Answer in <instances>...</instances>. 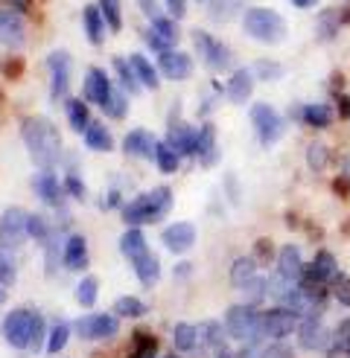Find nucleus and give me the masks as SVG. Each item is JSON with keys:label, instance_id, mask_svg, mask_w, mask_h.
Instances as JSON below:
<instances>
[{"label": "nucleus", "instance_id": "obj_9", "mask_svg": "<svg viewBox=\"0 0 350 358\" xmlns=\"http://www.w3.org/2000/svg\"><path fill=\"white\" fill-rule=\"evenodd\" d=\"M339 274V257L332 254V250L321 248V250H315V257L307 262L304 268V274L298 282H304V285H324V289H330V282L332 277Z\"/></svg>", "mask_w": 350, "mask_h": 358}, {"label": "nucleus", "instance_id": "obj_28", "mask_svg": "<svg viewBox=\"0 0 350 358\" xmlns=\"http://www.w3.org/2000/svg\"><path fill=\"white\" fill-rule=\"evenodd\" d=\"M225 338H227V332H225L222 320H204V324H199V347H204L207 352L225 350L227 347Z\"/></svg>", "mask_w": 350, "mask_h": 358}, {"label": "nucleus", "instance_id": "obj_1", "mask_svg": "<svg viewBox=\"0 0 350 358\" xmlns=\"http://www.w3.org/2000/svg\"><path fill=\"white\" fill-rule=\"evenodd\" d=\"M21 137L24 146L38 169H52L59 164L62 155V134L47 117H27L21 122Z\"/></svg>", "mask_w": 350, "mask_h": 358}, {"label": "nucleus", "instance_id": "obj_25", "mask_svg": "<svg viewBox=\"0 0 350 358\" xmlns=\"http://www.w3.org/2000/svg\"><path fill=\"white\" fill-rule=\"evenodd\" d=\"M62 262H64L67 271H82L88 265V239L82 234L67 236V242L62 248Z\"/></svg>", "mask_w": 350, "mask_h": 358}, {"label": "nucleus", "instance_id": "obj_12", "mask_svg": "<svg viewBox=\"0 0 350 358\" xmlns=\"http://www.w3.org/2000/svg\"><path fill=\"white\" fill-rule=\"evenodd\" d=\"M76 335L82 341H105V338L117 335L120 329V320L114 315H105V312H97V315H85L76 320Z\"/></svg>", "mask_w": 350, "mask_h": 358}, {"label": "nucleus", "instance_id": "obj_6", "mask_svg": "<svg viewBox=\"0 0 350 358\" xmlns=\"http://www.w3.org/2000/svg\"><path fill=\"white\" fill-rule=\"evenodd\" d=\"M248 117H251V125H254L257 140L262 146H274V143L286 134V120L280 117V111L269 102H254Z\"/></svg>", "mask_w": 350, "mask_h": 358}, {"label": "nucleus", "instance_id": "obj_7", "mask_svg": "<svg viewBox=\"0 0 350 358\" xmlns=\"http://www.w3.org/2000/svg\"><path fill=\"white\" fill-rule=\"evenodd\" d=\"M298 324H301V315L289 306L277 303V306L262 309V338H269V341H286L292 332H298Z\"/></svg>", "mask_w": 350, "mask_h": 358}, {"label": "nucleus", "instance_id": "obj_41", "mask_svg": "<svg viewBox=\"0 0 350 358\" xmlns=\"http://www.w3.org/2000/svg\"><path fill=\"white\" fill-rule=\"evenodd\" d=\"M327 164H330V146L321 143V140H312L307 146V166L312 172H321Z\"/></svg>", "mask_w": 350, "mask_h": 358}, {"label": "nucleus", "instance_id": "obj_44", "mask_svg": "<svg viewBox=\"0 0 350 358\" xmlns=\"http://www.w3.org/2000/svg\"><path fill=\"white\" fill-rule=\"evenodd\" d=\"M99 12H102L105 24H108L111 32L122 29V6H120V0H99Z\"/></svg>", "mask_w": 350, "mask_h": 358}, {"label": "nucleus", "instance_id": "obj_47", "mask_svg": "<svg viewBox=\"0 0 350 358\" xmlns=\"http://www.w3.org/2000/svg\"><path fill=\"white\" fill-rule=\"evenodd\" d=\"M102 111L108 117H114V120H122V117H126V111H129V94L122 91V87L111 91V99H108V105H105Z\"/></svg>", "mask_w": 350, "mask_h": 358}, {"label": "nucleus", "instance_id": "obj_54", "mask_svg": "<svg viewBox=\"0 0 350 358\" xmlns=\"http://www.w3.org/2000/svg\"><path fill=\"white\" fill-rule=\"evenodd\" d=\"M41 338H44V317L35 312V324H32V341H29V350H38L41 347Z\"/></svg>", "mask_w": 350, "mask_h": 358}, {"label": "nucleus", "instance_id": "obj_35", "mask_svg": "<svg viewBox=\"0 0 350 358\" xmlns=\"http://www.w3.org/2000/svg\"><path fill=\"white\" fill-rule=\"evenodd\" d=\"M207 3V15L214 17V21H231L234 15H242L245 9V0H204Z\"/></svg>", "mask_w": 350, "mask_h": 358}, {"label": "nucleus", "instance_id": "obj_33", "mask_svg": "<svg viewBox=\"0 0 350 358\" xmlns=\"http://www.w3.org/2000/svg\"><path fill=\"white\" fill-rule=\"evenodd\" d=\"M129 62H132V67H134V73H137V79H140V85H146V87H155L161 85V70H158V64H152L146 56H140V52H134V56H129Z\"/></svg>", "mask_w": 350, "mask_h": 358}, {"label": "nucleus", "instance_id": "obj_55", "mask_svg": "<svg viewBox=\"0 0 350 358\" xmlns=\"http://www.w3.org/2000/svg\"><path fill=\"white\" fill-rule=\"evenodd\" d=\"M225 192H227V199H231L234 204H239V181H237L234 172L225 175Z\"/></svg>", "mask_w": 350, "mask_h": 358}, {"label": "nucleus", "instance_id": "obj_58", "mask_svg": "<svg viewBox=\"0 0 350 358\" xmlns=\"http://www.w3.org/2000/svg\"><path fill=\"white\" fill-rule=\"evenodd\" d=\"M172 277L178 280V282H187V280L192 277V265H190V262H178V265L172 268Z\"/></svg>", "mask_w": 350, "mask_h": 358}, {"label": "nucleus", "instance_id": "obj_42", "mask_svg": "<svg viewBox=\"0 0 350 358\" xmlns=\"http://www.w3.org/2000/svg\"><path fill=\"white\" fill-rule=\"evenodd\" d=\"M97 297H99V282H97V277H82L79 285H76V300H79V306H85V309L97 306Z\"/></svg>", "mask_w": 350, "mask_h": 358}, {"label": "nucleus", "instance_id": "obj_22", "mask_svg": "<svg viewBox=\"0 0 350 358\" xmlns=\"http://www.w3.org/2000/svg\"><path fill=\"white\" fill-rule=\"evenodd\" d=\"M111 79L105 76V70H99V67H91L88 70V76H85V99L88 102H94V105H99V108H105L108 105V99H111Z\"/></svg>", "mask_w": 350, "mask_h": 358}, {"label": "nucleus", "instance_id": "obj_53", "mask_svg": "<svg viewBox=\"0 0 350 358\" xmlns=\"http://www.w3.org/2000/svg\"><path fill=\"white\" fill-rule=\"evenodd\" d=\"M12 282H15V265L4 250H0V285H12Z\"/></svg>", "mask_w": 350, "mask_h": 358}, {"label": "nucleus", "instance_id": "obj_18", "mask_svg": "<svg viewBox=\"0 0 350 358\" xmlns=\"http://www.w3.org/2000/svg\"><path fill=\"white\" fill-rule=\"evenodd\" d=\"M304 268H307V259H304V254H301V248L298 245H284L277 250V257H274V271L284 277L286 282H298L301 280V274H304Z\"/></svg>", "mask_w": 350, "mask_h": 358}, {"label": "nucleus", "instance_id": "obj_37", "mask_svg": "<svg viewBox=\"0 0 350 358\" xmlns=\"http://www.w3.org/2000/svg\"><path fill=\"white\" fill-rule=\"evenodd\" d=\"M155 164H158V169L161 172H175L181 166V155H178V149L175 146H169L167 140H158V146H155Z\"/></svg>", "mask_w": 350, "mask_h": 358}, {"label": "nucleus", "instance_id": "obj_63", "mask_svg": "<svg viewBox=\"0 0 350 358\" xmlns=\"http://www.w3.org/2000/svg\"><path fill=\"white\" fill-rule=\"evenodd\" d=\"M6 300V292H4V285H0V303H4Z\"/></svg>", "mask_w": 350, "mask_h": 358}, {"label": "nucleus", "instance_id": "obj_36", "mask_svg": "<svg viewBox=\"0 0 350 358\" xmlns=\"http://www.w3.org/2000/svg\"><path fill=\"white\" fill-rule=\"evenodd\" d=\"M67 122L76 134H85L91 125V111H88V99H67Z\"/></svg>", "mask_w": 350, "mask_h": 358}, {"label": "nucleus", "instance_id": "obj_26", "mask_svg": "<svg viewBox=\"0 0 350 358\" xmlns=\"http://www.w3.org/2000/svg\"><path fill=\"white\" fill-rule=\"evenodd\" d=\"M196 157L202 160V166H214L216 160H219V149H216V125H214V122H202V125H199Z\"/></svg>", "mask_w": 350, "mask_h": 358}, {"label": "nucleus", "instance_id": "obj_39", "mask_svg": "<svg viewBox=\"0 0 350 358\" xmlns=\"http://www.w3.org/2000/svg\"><path fill=\"white\" fill-rule=\"evenodd\" d=\"M114 70H117V79H120V87H122V91H126V94H137L140 79H137V73H134L132 62H129V59H122V56H117V59H114Z\"/></svg>", "mask_w": 350, "mask_h": 358}, {"label": "nucleus", "instance_id": "obj_43", "mask_svg": "<svg viewBox=\"0 0 350 358\" xmlns=\"http://www.w3.org/2000/svg\"><path fill=\"white\" fill-rule=\"evenodd\" d=\"M330 297L339 303L342 309H350V274H336L330 282Z\"/></svg>", "mask_w": 350, "mask_h": 358}, {"label": "nucleus", "instance_id": "obj_46", "mask_svg": "<svg viewBox=\"0 0 350 358\" xmlns=\"http://www.w3.org/2000/svg\"><path fill=\"white\" fill-rule=\"evenodd\" d=\"M114 312L120 317H144L146 315V303L137 300V297H120L114 303Z\"/></svg>", "mask_w": 350, "mask_h": 358}, {"label": "nucleus", "instance_id": "obj_59", "mask_svg": "<svg viewBox=\"0 0 350 358\" xmlns=\"http://www.w3.org/2000/svg\"><path fill=\"white\" fill-rule=\"evenodd\" d=\"M339 178H344V181L350 184V152H344L339 157Z\"/></svg>", "mask_w": 350, "mask_h": 358}, {"label": "nucleus", "instance_id": "obj_13", "mask_svg": "<svg viewBox=\"0 0 350 358\" xmlns=\"http://www.w3.org/2000/svg\"><path fill=\"white\" fill-rule=\"evenodd\" d=\"M47 70H50V94L52 99H64L70 91V56L64 50H52L47 56Z\"/></svg>", "mask_w": 350, "mask_h": 358}, {"label": "nucleus", "instance_id": "obj_17", "mask_svg": "<svg viewBox=\"0 0 350 358\" xmlns=\"http://www.w3.org/2000/svg\"><path fill=\"white\" fill-rule=\"evenodd\" d=\"M161 242H164V248L169 250V254L181 257V254H187L192 245H196V224H192V222H175V224L164 227Z\"/></svg>", "mask_w": 350, "mask_h": 358}, {"label": "nucleus", "instance_id": "obj_50", "mask_svg": "<svg viewBox=\"0 0 350 358\" xmlns=\"http://www.w3.org/2000/svg\"><path fill=\"white\" fill-rule=\"evenodd\" d=\"M260 358H295V350L286 341H269L260 347Z\"/></svg>", "mask_w": 350, "mask_h": 358}, {"label": "nucleus", "instance_id": "obj_10", "mask_svg": "<svg viewBox=\"0 0 350 358\" xmlns=\"http://www.w3.org/2000/svg\"><path fill=\"white\" fill-rule=\"evenodd\" d=\"M295 338H298V347L304 352H324L330 338H332V329L324 327L321 315H307V317H301V324H298Z\"/></svg>", "mask_w": 350, "mask_h": 358}, {"label": "nucleus", "instance_id": "obj_29", "mask_svg": "<svg viewBox=\"0 0 350 358\" xmlns=\"http://www.w3.org/2000/svg\"><path fill=\"white\" fill-rule=\"evenodd\" d=\"M172 347L190 355V352H196L199 350V327H192L187 324V320H181V324H175L172 327Z\"/></svg>", "mask_w": 350, "mask_h": 358}, {"label": "nucleus", "instance_id": "obj_45", "mask_svg": "<svg viewBox=\"0 0 350 358\" xmlns=\"http://www.w3.org/2000/svg\"><path fill=\"white\" fill-rule=\"evenodd\" d=\"M67 338H70V324L67 320H56L52 324V329H50V341H47V352H62L64 350V344H67Z\"/></svg>", "mask_w": 350, "mask_h": 358}, {"label": "nucleus", "instance_id": "obj_57", "mask_svg": "<svg viewBox=\"0 0 350 358\" xmlns=\"http://www.w3.org/2000/svg\"><path fill=\"white\" fill-rule=\"evenodd\" d=\"M137 6H140V12H144V15L149 17V21H152V17L161 15V6H158V0H137Z\"/></svg>", "mask_w": 350, "mask_h": 358}, {"label": "nucleus", "instance_id": "obj_40", "mask_svg": "<svg viewBox=\"0 0 350 358\" xmlns=\"http://www.w3.org/2000/svg\"><path fill=\"white\" fill-rule=\"evenodd\" d=\"M251 70H254V76H257L260 82H280V79L286 76L284 64L274 62V59H257V62L251 64Z\"/></svg>", "mask_w": 350, "mask_h": 358}, {"label": "nucleus", "instance_id": "obj_62", "mask_svg": "<svg viewBox=\"0 0 350 358\" xmlns=\"http://www.w3.org/2000/svg\"><path fill=\"white\" fill-rule=\"evenodd\" d=\"M214 358H234V352H231V350H227V347H225V350L214 352Z\"/></svg>", "mask_w": 350, "mask_h": 358}, {"label": "nucleus", "instance_id": "obj_24", "mask_svg": "<svg viewBox=\"0 0 350 358\" xmlns=\"http://www.w3.org/2000/svg\"><path fill=\"white\" fill-rule=\"evenodd\" d=\"M257 277H260V262L254 259V254L237 257L234 265H231V271H227V280H231V285L237 292H245Z\"/></svg>", "mask_w": 350, "mask_h": 358}, {"label": "nucleus", "instance_id": "obj_19", "mask_svg": "<svg viewBox=\"0 0 350 358\" xmlns=\"http://www.w3.org/2000/svg\"><path fill=\"white\" fill-rule=\"evenodd\" d=\"M254 70L251 67H234L231 70V76H227V85H225V96L227 102H234V105H245L251 99L254 94Z\"/></svg>", "mask_w": 350, "mask_h": 358}, {"label": "nucleus", "instance_id": "obj_8", "mask_svg": "<svg viewBox=\"0 0 350 358\" xmlns=\"http://www.w3.org/2000/svg\"><path fill=\"white\" fill-rule=\"evenodd\" d=\"M29 239V216L21 207H9L0 216V248L18 250Z\"/></svg>", "mask_w": 350, "mask_h": 358}, {"label": "nucleus", "instance_id": "obj_52", "mask_svg": "<svg viewBox=\"0 0 350 358\" xmlns=\"http://www.w3.org/2000/svg\"><path fill=\"white\" fill-rule=\"evenodd\" d=\"M64 189H67V195H74V199H85V181L76 172H70L64 178Z\"/></svg>", "mask_w": 350, "mask_h": 358}, {"label": "nucleus", "instance_id": "obj_11", "mask_svg": "<svg viewBox=\"0 0 350 358\" xmlns=\"http://www.w3.org/2000/svg\"><path fill=\"white\" fill-rule=\"evenodd\" d=\"M32 324H35V312H29V309H12L4 317V327H0V329H4L6 344H12L15 350H29Z\"/></svg>", "mask_w": 350, "mask_h": 358}, {"label": "nucleus", "instance_id": "obj_38", "mask_svg": "<svg viewBox=\"0 0 350 358\" xmlns=\"http://www.w3.org/2000/svg\"><path fill=\"white\" fill-rule=\"evenodd\" d=\"M149 29L158 35V38H164L172 50H175V44H178V24H175V17H167V15H158V17H152V24H149Z\"/></svg>", "mask_w": 350, "mask_h": 358}, {"label": "nucleus", "instance_id": "obj_4", "mask_svg": "<svg viewBox=\"0 0 350 358\" xmlns=\"http://www.w3.org/2000/svg\"><path fill=\"white\" fill-rule=\"evenodd\" d=\"M225 332L231 341L239 344H260L262 338V309L251 303H234L225 309Z\"/></svg>", "mask_w": 350, "mask_h": 358}, {"label": "nucleus", "instance_id": "obj_56", "mask_svg": "<svg viewBox=\"0 0 350 358\" xmlns=\"http://www.w3.org/2000/svg\"><path fill=\"white\" fill-rule=\"evenodd\" d=\"M167 9H169V15L175 17V21H181V17L187 15V0H167Z\"/></svg>", "mask_w": 350, "mask_h": 358}, {"label": "nucleus", "instance_id": "obj_61", "mask_svg": "<svg viewBox=\"0 0 350 358\" xmlns=\"http://www.w3.org/2000/svg\"><path fill=\"white\" fill-rule=\"evenodd\" d=\"M120 204V192L117 189H111L108 195H102V207H117Z\"/></svg>", "mask_w": 350, "mask_h": 358}, {"label": "nucleus", "instance_id": "obj_21", "mask_svg": "<svg viewBox=\"0 0 350 358\" xmlns=\"http://www.w3.org/2000/svg\"><path fill=\"white\" fill-rule=\"evenodd\" d=\"M27 38V24L18 9H0V44L21 47Z\"/></svg>", "mask_w": 350, "mask_h": 358}, {"label": "nucleus", "instance_id": "obj_20", "mask_svg": "<svg viewBox=\"0 0 350 358\" xmlns=\"http://www.w3.org/2000/svg\"><path fill=\"white\" fill-rule=\"evenodd\" d=\"M342 27H344V9H339V6H324L315 15V38L324 44L336 41Z\"/></svg>", "mask_w": 350, "mask_h": 358}, {"label": "nucleus", "instance_id": "obj_30", "mask_svg": "<svg viewBox=\"0 0 350 358\" xmlns=\"http://www.w3.org/2000/svg\"><path fill=\"white\" fill-rule=\"evenodd\" d=\"M146 236L140 234V227H126V234L120 236V254L126 257L129 262H134L137 257H144L146 254Z\"/></svg>", "mask_w": 350, "mask_h": 358}, {"label": "nucleus", "instance_id": "obj_27", "mask_svg": "<svg viewBox=\"0 0 350 358\" xmlns=\"http://www.w3.org/2000/svg\"><path fill=\"white\" fill-rule=\"evenodd\" d=\"M155 146H158V140L146 129H134L126 134V140H122V152L132 155V157H155Z\"/></svg>", "mask_w": 350, "mask_h": 358}, {"label": "nucleus", "instance_id": "obj_16", "mask_svg": "<svg viewBox=\"0 0 350 358\" xmlns=\"http://www.w3.org/2000/svg\"><path fill=\"white\" fill-rule=\"evenodd\" d=\"M32 192L38 195V199L47 204V207H64V181H59L56 175H52L50 169H41L38 175L32 178Z\"/></svg>", "mask_w": 350, "mask_h": 358}, {"label": "nucleus", "instance_id": "obj_34", "mask_svg": "<svg viewBox=\"0 0 350 358\" xmlns=\"http://www.w3.org/2000/svg\"><path fill=\"white\" fill-rule=\"evenodd\" d=\"M82 21H85L82 27H85L88 41H91V44H102V38H105V17H102L99 6H85Z\"/></svg>", "mask_w": 350, "mask_h": 358}, {"label": "nucleus", "instance_id": "obj_51", "mask_svg": "<svg viewBox=\"0 0 350 358\" xmlns=\"http://www.w3.org/2000/svg\"><path fill=\"white\" fill-rule=\"evenodd\" d=\"M277 257V250L272 248V242L269 239H257V245H254V259L260 262V265H266V262H272Z\"/></svg>", "mask_w": 350, "mask_h": 358}, {"label": "nucleus", "instance_id": "obj_49", "mask_svg": "<svg viewBox=\"0 0 350 358\" xmlns=\"http://www.w3.org/2000/svg\"><path fill=\"white\" fill-rule=\"evenodd\" d=\"M44 259H47V274H56V265H59V254H62V250H59V230H52V236L44 242Z\"/></svg>", "mask_w": 350, "mask_h": 358}, {"label": "nucleus", "instance_id": "obj_32", "mask_svg": "<svg viewBox=\"0 0 350 358\" xmlns=\"http://www.w3.org/2000/svg\"><path fill=\"white\" fill-rule=\"evenodd\" d=\"M132 265H134L137 280L144 282V285H155L158 280H161V259H158L155 254H149V250H146L144 257H137Z\"/></svg>", "mask_w": 350, "mask_h": 358}, {"label": "nucleus", "instance_id": "obj_48", "mask_svg": "<svg viewBox=\"0 0 350 358\" xmlns=\"http://www.w3.org/2000/svg\"><path fill=\"white\" fill-rule=\"evenodd\" d=\"M52 236V227H50V222L41 216V213H32L29 216V239H35L41 248H44V242Z\"/></svg>", "mask_w": 350, "mask_h": 358}, {"label": "nucleus", "instance_id": "obj_64", "mask_svg": "<svg viewBox=\"0 0 350 358\" xmlns=\"http://www.w3.org/2000/svg\"><path fill=\"white\" fill-rule=\"evenodd\" d=\"M164 358H175V355H164Z\"/></svg>", "mask_w": 350, "mask_h": 358}, {"label": "nucleus", "instance_id": "obj_5", "mask_svg": "<svg viewBox=\"0 0 350 358\" xmlns=\"http://www.w3.org/2000/svg\"><path fill=\"white\" fill-rule=\"evenodd\" d=\"M192 44H196V52L202 64L210 70V73H225V70H234V50L225 41H219L216 35H210L207 29H192Z\"/></svg>", "mask_w": 350, "mask_h": 358}, {"label": "nucleus", "instance_id": "obj_3", "mask_svg": "<svg viewBox=\"0 0 350 358\" xmlns=\"http://www.w3.org/2000/svg\"><path fill=\"white\" fill-rule=\"evenodd\" d=\"M169 210H172V189L169 187H155L149 192H140L137 199H132L129 204H122V222H126L129 227L155 224V222H161Z\"/></svg>", "mask_w": 350, "mask_h": 358}, {"label": "nucleus", "instance_id": "obj_31", "mask_svg": "<svg viewBox=\"0 0 350 358\" xmlns=\"http://www.w3.org/2000/svg\"><path fill=\"white\" fill-rule=\"evenodd\" d=\"M82 140H85V146L94 149V152H111L114 149V137H111V131L105 129L102 122H91V125H88Z\"/></svg>", "mask_w": 350, "mask_h": 358}, {"label": "nucleus", "instance_id": "obj_23", "mask_svg": "<svg viewBox=\"0 0 350 358\" xmlns=\"http://www.w3.org/2000/svg\"><path fill=\"white\" fill-rule=\"evenodd\" d=\"M301 122L315 131H324L336 122V108L330 102H307L301 105Z\"/></svg>", "mask_w": 350, "mask_h": 358}, {"label": "nucleus", "instance_id": "obj_14", "mask_svg": "<svg viewBox=\"0 0 350 358\" xmlns=\"http://www.w3.org/2000/svg\"><path fill=\"white\" fill-rule=\"evenodd\" d=\"M196 140H199V129H192L184 120H178V114L172 111L169 120V131H167V143L178 149L181 157H196Z\"/></svg>", "mask_w": 350, "mask_h": 358}, {"label": "nucleus", "instance_id": "obj_2", "mask_svg": "<svg viewBox=\"0 0 350 358\" xmlns=\"http://www.w3.org/2000/svg\"><path fill=\"white\" fill-rule=\"evenodd\" d=\"M239 27L248 38H254L260 44H269V47L286 41V35H289L286 17L272 6H248L239 15Z\"/></svg>", "mask_w": 350, "mask_h": 358}, {"label": "nucleus", "instance_id": "obj_60", "mask_svg": "<svg viewBox=\"0 0 350 358\" xmlns=\"http://www.w3.org/2000/svg\"><path fill=\"white\" fill-rule=\"evenodd\" d=\"M289 3H292L295 9H304V12H307V9H315V6H318L321 0H289Z\"/></svg>", "mask_w": 350, "mask_h": 358}, {"label": "nucleus", "instance_id": "obj_15", "mask_svg": "<svg viewBox=\"0 0 350 358\" xmlns=\"http://www.w3.org/2000/svg\"><path fill=\"white\" fill-rule=\"evenodd\" d=\"M158 70H161V76L172 79V82H184L192 76V56L184 50H169V52H161V59H158Z\"/></svg>", "mask_w": 350, "mask_h": 358}]
</instances>
